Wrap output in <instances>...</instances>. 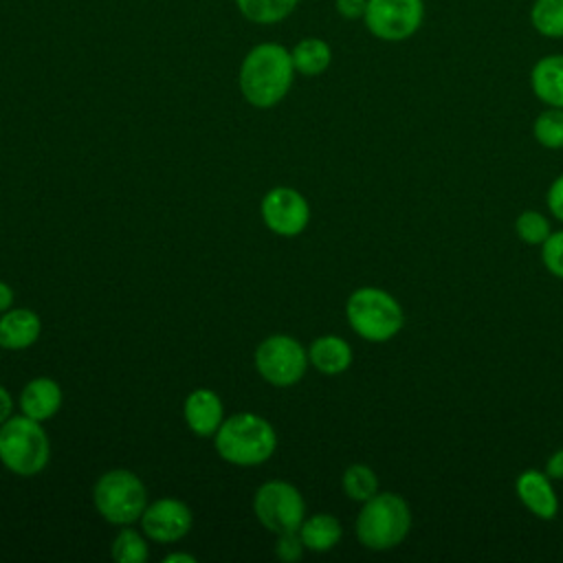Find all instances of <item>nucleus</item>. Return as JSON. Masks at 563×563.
<instances>
[{
  "instance_id": "nucleus-1",
  "label": "nucleus",
  "mask_w": 563,
  "mask_h": 563,
  "mask_svg": "<svg viewBox=\"0 0 563 563\" xmlns=\"http://www.w3.org/2000/svg\"><path fill=\"white\" fill-rule=\"evenodd\" d=\"M292 77L295 66L290 51L277 42H262L242 59L238 84L251 106L273 108L288 95Z\"/></svg>"
},
{
  "instance_id": "nucleus-2",
  "label": "nucleus",
  "mask_w": 563,
  "mask_h": 563,
  "mask_svg": "<svg viewBox=\"0 0 563 563\" xmlns=\"http://www.w3.org/2000/svg\"><path fill=\"white\" fill-rule=\"evenodd\" d=\"M213 446L229 464L257 466L273 455L277 433L266 418L242 411L222 420L220 429L213 433Z\"/></svg>"
},
{
  "instance_id": "nucleus-3",
  "label": "nucleus",
  "mask_w": 563,
  "mask_h": 563,
  "mask_svg": "<svg viewBox=\"0 0 563 563\" xmlns=\"http://www.w3.org/2000/svg\"><path fill=\"white\" fill-rule=\"evenodd\" d=\"M356 539L374 552H385L400 545L411 530V508L398 493H376L358 510Z\"/></svg>"
},
{
  "instance_id": "nucleus-4",
  "label": "nucleus",
  "mask_w": 563,
  "mask_h": 563,
  "mask_svg": "<svg viewBox=\"0 0 563 563\" xmlns=\"http://www.w3.org/2000/svg\"><path fill=\"white\" fill-rule=\"evenodd\" d=\"M345 317L350 328L369 343L391 341L405 325L400 301L376 286L356 288L345 301Z\"/></svg>"
},
{
  "instance_id": "nucleus-5",
  "label": "nucleus",
  "mask_w": 563,
  "mask_h": 563,
  "mask_svg": "<svg viewBox=\"0 0 563 563\" xmlns=\"http://www.w3.org/2000/svg\"><path fill=\"white\" fill-rule=\"evenodd\" d=\"M51 457L48 435L40 420L13 416L0 424V462L15 475H37Z\"/></svg>"
},
{
  "instance_id": "nucleus-6",
  "label": "nucleus",
  "mask_w": 563,
  "mask_h": 563,
  "mask_svg": "<svg viewBox=\"0 0 563 563\" xmlns=\"http://www.w3.org/2000/svg\"><path fill=\"white\" fill-rule=\"evenodd\" d=\"M92 504L106 521L130 526L141 519L147 506V490L139 475L125 468H114L97 479L92 488Z\"/></svg>"
},
{
  "instance_id": "nucleus-7",
  "label": "nucleus",
  "mask_w": 563,
  "mask_h": 563,
  "mask_svg": "<svg viewBox=\"0 0 563 563\" xmlns=\"http://www.w3.org/2000/svg\"><path fill=\"white\" fill-rule=\"evenodd\" d=\"M308 363V350L290 334H271L255 350V367L260 376L277 387L299 383Z\"/></svg>"
},
{
  "instance_id": "nucleus-8",
  "label": "nucleus",
  "mask_w": 563,
  "mask_h": 563,
  "mask_svg": "<svg viewBox=\"0 0 563 563\" xmlns=\"http://www.w3.org/2000/svg\"><path fill=\"white\" fill-rule=\"evenodd\" d=\"M253 512L266 530L279 534L299 530L306 519V504L290 482L271 479L257 488L253 497Z\"/></svg>"
},
{
  "instance_id": "nucleus-9",
  "label": "nucleus",
  "mask_w": 563,
  "mask_h": 563,
  "mask_svg": "<svg viewBox=\"0 0 563 563\" xmlns=\"http://www.w3.org/2000/svg\"><path fill=\"white\" fill-rule=\"evenodd\" d=\"M424 20L422 0H367L365 29L383 42H402L418 33Z\"/></svg>"
},
{
  "instance_id": "nucleus-10",
  "label": "nucleus",
  "mask_w": 563,
  "mask_h": 563,
  "mask_svg": "<svg viewBox=\"0 0 563 563\" xmlns=\"http://www.w3.org/2000/svg\"><path fill=\"white\" fill-rule=\"evenodd\" d=\"M262 220L273 233L295 238L308 227V200L292 187H273L262 198Z\"/></svg>"
},
{
  "instance_id": "nucleus-11",
  "label": "nucleus",
  "mask_w": 563,
  "mask_h": 563,
  "mask_svg": "<svg viewBox=\"0 0 563 563\" xmlns=\"http://www.w3.org/2000/svg\"><path fill=\"white\" fill-rule=\"evenodd\" d=\"M194 517L185 501L174 497H163L145 506L141 515L143 532L158 543H174L191 530Z\"/></svg>"
},
{
  "instance_id": "nucleus-12",
  "label": "nucleus",
  "mask_w": 563,
  "mask_h": 563,
  "mask_svg": "<svg viewBox=\"0 0 563 563\" xmlns=\"http://www.w3.org/2000/svg\"><path fill=\"white\" fill-rule=\"evenodd\" d=\"M515 493L523 508L537 519L552 521L559 515V495L545 471L526 468L515 479Z\"/></svg>"
},
{
  "instance_id": "nucleus-13",
  "label": "nucleus",
  "mask_w": 563,
  "mask_h": 563,
  "mask_svg": "<svg viewBox=\"0 0 563 563\" xmlns=\"http://www.w3.org/2000/svg\"><path fill=\"white\" fill-rule=\"evenodd\" d=\"M183 413H185L187 427L200 438L213 435L220 429L222 420H224V409H222L220 396L213 389H207V387L194 389L185 398Z\"/></svg>"
},
{
  "instance_id": "nucleus-14",
  "label": "nucleus",
  "mask_w": 563,
  "mask_h": 563,
  "mask_svg": "<svg viewBox=\"0 0 563 563\" xmlns=\"http://www.w3.org/2000/svg\"><path fill=\"white\" fill-rule=\"evenodd\" d=\"M530 88L543 106L563 108V53L545 55L534 62Z\"/></svg>"
},
{
  "instance_id": "nucleus-15",
  "label": "nucleus",
  "mask_w": 563,
  "mask_h": 563,
  "mask_svg": "<svg viewBox=\"0 0 563 563\" xmlns=\"http://www.w3.org/2000/svg\"><path fill=\"white\" fill-rule=\"evenodd\" d=\"M62 407V387L46 376L33 378L24 385L20 394V409L33 420H48Z\"/></svg>"
},
{
  "instance_id": "nucleus-16",
  "label": "nucleus",
  "mask_w": 563,
  "mask_h": 563,
  "mask_svg": "<svg viewBox=\"0 0 563 563\" xmlns=\"http://www.w3.org/2000/svg\"><path fill=\"white\" fill-rule=\"evenodd\" d=\"M42 321L33 310L9 308L0 317V345L7 350H24L40 339Z\"/></svg>"
},
{
  "instance_id": "nucleus-17",
  "label": "nucleus",
  "mask_w": 563,
  "mask_h": 563,
  "mask_svg": "<svg viewBox=\"0 0 563 563\" xmlns=\"http://www.w3.org/2000/svg\"><path fill=\"white\" fill-rule=\"evenodd\" d=\"M308 358L312 367L325 376L343 374L352 365V347L345 339L336 334H323L308 347Z\"/></svg>"
},
{
  "instance_id": "nucleus-18",
  "label": "nucleus",
  "mask_w": 563,
  "mask_h": 563,
  "mask_svg": "<svg viewBox=\"0 0 563 563\" xmlns=\"http://www.w3.org/2000/svg\"><path fill=\"white\" fill-rule=\"evenodd\" d=\"M299 537H301L306 550L328 552L341 541L343 528H341V521L334 515L317 512V515H310L308 519L301 521Z\"/></svg>"
},
{
  "instance_id": "nucleus-19",
  "label": "nucleus",
  "mask_w": 563,
  "mask_h": 563,
  "mask_svg": "<svg viewBox=\"0 0 563 563\" xmlns=\"http://www.w3.org/2000/svg\"><path fill=\"white\" fill-rule=\"evenodd\" d=\"M290 57H292V66L297 73L314 77V75H321L330 66L332 48L321 37H303L292 46Z\"/></svg>"
},
{
  "instance_id": "nucleus-20",
  "label": "nucleus",
  "mask_w": 563,
  "mask_h": 563,
  "mask_svg": "<svg viewBox=\"0 0 563 563\" xmlns=\"http://www.w3.org/2000/svg\"><path fill=\"white\" fill-rule=\"evenodd\" d=\"M532 29L550 40L563 37V0H534L530 7Z\"/></svg>"
},
{
  "instance_id": "nucleus-21",
  "label": "nucleus",
  "mask_w": 563,
  "mask_h": 563,
  "mask_svg": "<svg viewBox=\"0 0 563 563\" xmlns=\"http://www.w3.org/2000/svg\"><path fill=\"white\" fill-rule=\"evenodd\" d=\"M299 0H235L240 13L257 24H273L295 11Z\"/></svg>"
},
{
  "instance_id": "nucleus-22",
  "label": "nucleus",
  "mask_w": 563,
  "mask_h": 563,
  "mask_svg": "<svg viewBox=\"0 0 563 563\" xmlns=\"http://www.w3.org/2000/svg\"><path fill=\"white\" fill-rule=\"evenodd\" d=\"M341 486L352 501L363 504L378 493V475L367 464H352L343 471Z\"/></svg>"
},
{
  "instance_id": "nucleus-23",
  "label": "nucleus",
  "mask_w": 563,
  "mask_h": 563,
  "mask_svg": "<svg viewBox=\"0 0 563 563\" xmlns=\"http://www.w3.org/2000/svg\"><path fill=\"white\" fill-rule=\"evenodd\" d=\"M534 141L545 150H563V108H545L532 123Z\"/></svg>"
},
{
  "instance_id": "nucleus-24",
  "label": "nucleus",
  "mask_w": 563,
  "mask_h": 563,
  "mask_svg": "<svg viewBox=\"0 0 563 563\" xmlns=\"http://www.w3.org/2000/svg\"><path fill=\"white\" fill-rule=\"evenodd\" d=\"M515 233L523 244L541 246L548 240V235L552 233V227H550V220L541 211L526 209L515 220Z\"/></svg>"
},
{
  "instance_id": "nucleus-25",
  "label": "nucleus",
  "mask_w": 563,
  "mask_h": 563,
  "mask_svg": "<svg viewBox=\"0 0 563 563\" xmlns=\"http://www.w3.org/2000/svg\"><path fill=\"white\" fill-rule=\"evenodd\" d=\"M110 554L121 563H143L147 559V543L136 530L121 528L112 541Z\"/></svg>"
},
{
  "instance_id": "nucleus-26",
  "label": "nucleus",
  "mask_w": 563,
  "mask_h": 563,
  "mask_svg": "<svg viewBox=\"0 0 563 563\" xmlns=\"http://www.w3.org/2000/svg\"><path fill=\"white\" fill-rule=\"evenodd\" d=\"M541 262L550 275L563 279V231H552L541 244Z\"/></svg>"
},
{
  "instance_id": "nucleus-27",
  "label": "nucleus",
  "mask_w": 563,
  "mask_h": 563,
  "mask_svg": "<svg viewBox=\"0 0 563 563\" xmlns=\"http://www.w3.org/2000/svg\"><path fill=\"white\" fill-rule=\"evenodd\" d=\"M306 545L299 537V530H288V532H279L277 534V543H275V554L286 561V563H292V561H299L301 554H303Z\"/></svg>"
},
{
  "instance_id": "nucleus-28",
  "label": "nucleus",
  "mask_w": 563,
  "mask_h": 563,
  "mask_svg": "<svg viewBox=\"0 0 563 563\" xmlns=\"http://www.w3.org/2000/svg\"><path fill=\"white\" fill-rule=\"evenodd\" d=\"M545 205H548V211L563 222V174H559L550 187H548V194H545Z\"/></svg>"
},
{
  "instance_id": "nucleus-29",
  "label": "nucleus",
  "mask_w": 563,
  "mask_h": 563,
  "mask_svg": "<svg viewBox=\"0 0 563 563\" xmlns=\"http://www.w3.org/2000/svg\"><path fill=\"white\" fill-rule=\"evenodd\" d=\"M336 13L345 20H358L365 15L367 0H334Z\"/></svg>"
},
{
  "instance_id": "nucleus-30",
  "label": "nucleus",
  "mask_w": 563,
  "mask_h": 563,
  "mask_svg": "<svg viewBox=\"0 0 563 563\" xmlns=\"http://www.w3.org/2000/svg\"><path fill=\"white\" fill-rule=\"evenodd\" d=\"M543 471H545V475H548L552 482L563 479V449H556V451L548 457Z\"/></svg>"
},
{
  "instance_id": "nucleus-31",
  "label": "nucleus",
  "mask_w": 563,
  "mask_h": 563,
  "mask_svg": "<svg viewBox=\"0 0 563 563\" xmlns=\"http://www.w3.org/2000/svg\"><path fill=\"white\" fill-rule=\"evenodd\" d=\"M11 409H13V400H11V394L0 385V424L4 420L11 418Z\"/></svg>"
},
{
  "instance_id": "nucleus-32",
  "label": "nucleus",
  "mask_w": 563,
  "mask_h": 563,
  "mask_svg": "<svg viewBox=\"0 0 563 563\" xmlns=\"http://www.w3.org/2000/svg\"><path fill=\"white\" fill-rule=\"evenodd\" d=\"M13 303V290L9 284L0 282V312H7Z\"/></svg>"
},
{
  "instance_id": "nucleus-33",
  "label": "nucleus",
  "mask_w": 563,
  "mask_h": 563,
  "mask_svg": "<svg viewBox=\"0 0 563 563\" xmlns=\"http://www.w3.org/2000/svg\"><path fill=\"white\" fill-rule=\"evenodd\" d=\"M174 561H183V563H194L196 559L191 554H185V552H176V554H167L163 559V563H174Z\"/></svg>"
}]
</instances>
